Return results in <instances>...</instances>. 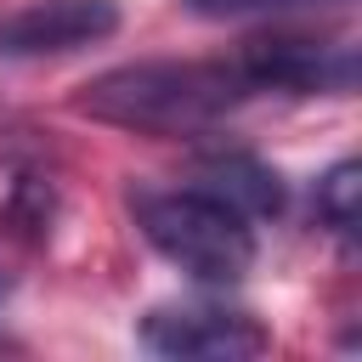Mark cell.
<instances>
[{"instance_id":"obj_4","label":"cell","mask_w":362,"mask_h":362,"mask_svg":"<svg viewBox=\"0 0 362 362\" xmlns=\"http://www.w3.org/2000/svg\"><path fill=\"white\" fill-rule=\"evenodd\" d=\"M238 68L249 79L255 96H317L334 90L345 96L356 85V51L351 45H317V40H294V34H272V40H249L238 51Z\"/></svg>"},{"instance_id":"obj_3","label":"cell","mask_w":362,"mask_h":362,"mask_svg":"<svg viewBox=\"0 0 362 362\" xmlns=\"http://www.w3.org/2000/svg\"><path fill=\"white\" fill-rule=\"evenodd\" d=\"M136 339L153 356H175V362H243L260 356L272 345L266 322L243 305H221V300H170L153 305L136 322Z\"/></svg>"},{"instance_id":"obj_7","label":"cell","mask_w":362,"mask_h":362,"mask_svg":"<svg viewBox=\"0 0 362 362\" xmlns=\"http://www.w3.org/2000/svg\"><path fill=\"white\" fill-rule=\"evenodd\" d=\"M356 198H362V170H356L351 158H339V164L317 181V215H322L339 238H351V232H356V215H362Z\"/></svg>"},{"instance_id":"obj_5","label":"cell","mask_w":362,"mask_h":362,"mask_svg":"<svg viewBox=\"0 0 362 362\" xmlns=\"http://www.w3.org/2000/svg\"><path fill=\"white\" fill-rule=\"evenodd\" d=\"M119 28V0H23L0 17V57H62L107 40Z\"/></svg>"},{"instance_id":"obj_2","label":"cell","mask_w":362,"mask_h":362,"mask_svg":"<svg viewBox=\"0 0 362 362\" xmlns=\"http://www.w3.org/2000/svg\"><path fill=\"white\" fill-rule=\"evenodd\" d=\"M136 232L192 283L232 288L255 266V226L243 209L215 198L209 187H136L130 192Z\"/></svg>"},{"instance_id":"obj_1","label":"cell","mask_w":362,"mask_h":362,"mask_svg":"<svg viewBox=\"0 0 362 362\" xmlns=\"http://www.w3.org/2000/svg\"><path fill=\"white\" fill-rule=\"evenodd\" d=\"M255 90L238 68V57L226 62H175V57H147V62H124L107 68L96 79L79 85L74 107L136 130V136H198L215 130L232 107H243Z\"/></svg>"},{"instance_id":"obj_9","label":"cell","mask_w":362,"mask_h":362,"mask_svg":"<svg viewBox=\"0 0 362 362\" xmlns=\"http://www.w3.org/2000/svg\"><path fill=\"white\" fill-rule=\"evenodd\" d=\"M6 288H11V283H6V272H0V300H6Z\"/></svg>"},{"instance_id":"obj_6","label":"cell","mask_w":362,"mask_h":362,"mask_svg":"<svg viewBox=\"0 0 362 362\" xmlns=\"http://www.w3.org/2000/svg\"><path fill=\"white\" fill-rule=\"evenodd\" d=\"M198 187H209L215 198H226V204L243 209L249 221H266V215L283 209V181H277V170L260 164L255 153H238V147L209 153V158L198 164Z\"/></svg>"},{"instance_id":"obj_8","label":"cell","mask_w":362,"mask_h":362,"mask_svg":"<svg viewBox=\"0 0 362 362\" xmlns=\"http://www.w3.org/2000/svg\"><path fill=\"white\" fill-rule=\"evenodd\" d=\"M317 6H339V0H187V11H192V17H209V23L288 17V11H317Z\"/></svg>"}]
</instances>
